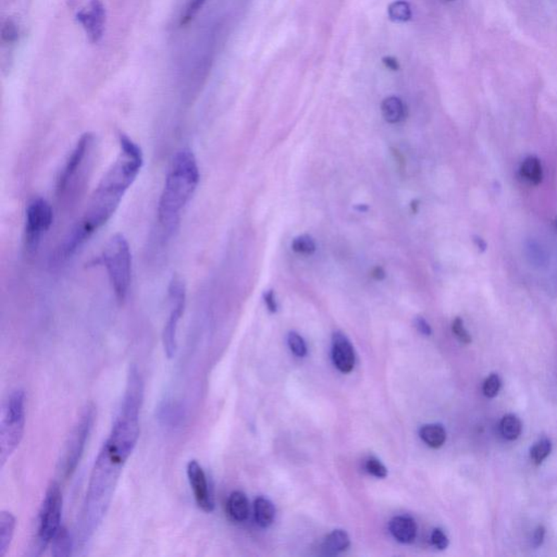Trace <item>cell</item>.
<instances>
[{
    "label": "cell",
    "instance_id": "obj_1",
    "mask_svg": "<svg viewBox=\"0 0 557 557\" xmlns=\"http://www.w3.org/2000/svg\"><path fill=\"white\" fill-rule=\"evenodd\" d=\"M143 393L141 373L137 367L132 366L127 375L123 404L92 471L87 500L80 520L82 543L91 538L103 520L113 500L120 475L139 440Z\"/></svg>",
    "mask_w": 557,
    "mask_h": 557
},
{
    "label": "cell",
    "instance_id": "obj_2",
    "mask_svg": "<svg viewBox=\"0 0 557 557\" xmlns=\"http://www.w3.org/2000/svg\"><path fill=\"white\" fill-rule=\"evenodd\" d=\"M119 145L117 159L92 195L83 218L58 249L56 261H65L75 255L91 235L115 215L125 194L139 175L143 167L141 147L125 134H120Z\"/></svg>",
    "mask_w": 557,
    "mask_h": 557
},
{
    "label": "cell",
    "instance_id": "obj_3",
    "mask_svg": "<svg viewBox=\"0 0 557 557\" xmlns=\"http://www.w3.org/2000/svg\"><path fill=\"white\" fill-rule=\"evenodd\" d=\"M199 182V170L195 156L189 149L175 154L165 179L158 205V220L163 229L173 231L183 209Z\"/></svg>",
    "mask_w": 557,
    "mask_h": 557
},
{
    "label": "cell",
    "instance_id": "obj_4",
    "mask_svg": "<svg viewBox=\"0 0 557 557\" xmlns=\"http://www.w3.org/2000/svg\"><path fill=\"white\" fill-rule=\"evenodd\" d=\"M25 426V393L21 389L12 391L4 403L0 423V463L6 464L17 450Z\"/></svg>",
    "mask_w": 557,
    "mask_h": 557
},
{
    "label": "cell",
    "instance_id": "obj_5",
    "mask_svg": "<svg viewBox=\"0 0 557 557\" xmlns=\"http://www.w3.org/2000/svg\"><path fill=\"white\" fill-rule=\"evenodd\" d=\"M107 270L115 297L125 301L131 284L132 255L129 243L123 234H115L108 242L101 257Z\"/></svg>",
    "mask_w": 557,
    "mask_h": 557
},
{
    "label": "cell",
    "instance_id": "obj_6",
    "mask_svg": "<svg viewBox=\"0 0 557 557\" xmlns=\"http://www.w3.org/2000/svg\"><path fill=\"white\" fill-rule=\"evenodd\" d=\"M95 137L91 133L83 134L77 142L73 151L69 155L65 165L60 171L57 181V194L60 199L68 197L75 194L83 183V177L87 173L92 158Z\"/></svg>",
    "mask_w": 557,
    "mask_h": 557
},
{
    "label": "cell",
    "instance_id": "obj_7",
    "mask_svg": "<svg viewBox=\"0 0 557 557\" xmlns=\"http://www.w3.org/2000/svg\"><path fill=\"white\" fill-rule=\"evenodd\" d=\"M94 420H95V407L93 405H87L70 432L63 447V454L58 463V469L63 478L71 477L77 465L80 464L87 439L93 428Z\"/></svg>",
    "mask_w": 557,
    "mask_h": 557
},
{
    "label": "cell",
    "instance_id": "obj_8",
    "mask_svg": "<svg viewBox=\"0 0 557 557\" xmlns=\"http://www.w3.org/2000/svg\"><path fill=\"white\" fill-rule=\"evenodd\" d=\"M63 493L56 481H51L46 490L39 516L37 540L41 549H45L51 542L59 530L63 513Z\"/></svg>",
    "mask_w": 557,
    "mask_h": 557
},
{
    "label": "cell",
    "instance_id": "obj_9",
    "mask_svg": "<svg viewBox=\"0 0 557 557\" xmlns=\"http://www.w3.org/2000/svg\"><path fill=\"white\" fill-rule=\"evenodd\" d=\"M54 221L51 204L42 197L32 199L27 205L24 225V243L30 253L39 249L42 239L51 229Z\"/></svg>",
    "mask_w": 557,
    "mask_h": 557
},
{
    "label": "cell",
    "instance_id": "obj_10",
    "mask_svg": "<svg viewBox=\"0 0 557 557\" xmlns=\"http://www.w3.org/2000/svg\"><path fill=\"white\" fill-rule=\"evenodd\" d=\"M185 287L181 281L175 279L169 287L170 313L163 328V341L168 358H173L177 351V325L182 318L185 308Z\"/></svg>",
    "mask_w": 557,
    "mask_h": 557
},
{
    "label": "cell",
    "instance_id": "obj_11",
    "mask_svg": "<svg viewBox=\"0 0 557 557\" xmlns=\"http://www.w3.org/2000/svg\"><path fill=\"white\" fill-rule=\"evenodd\" d=\"M187 471L195 502L204 512L213 513L215 510V501L203 467L197 461H191L187 464Z\"/></svg>",
    "mask_w": 557,
    "mask_h": 557
},
{
    "label": "cell",
    "instance_id": "obj_12",
    "mask_svg": "<svg viewBox=\"0 0 557 557\" xmlns=\"http://www.w3.org/2000/svg\"><path fill=\"white\" fill-rule=\"evenodd\" d=\"M77 20L92 43L101 41L106 22V10L101 0H91L85 9L77 12Z\"/></svg>",
    "mask_w": 557,
    "mask_h": 557
},
{
    "label": "cell",
    "instance_id": "obj_13",
    "mask_svg": "<svg viewBox=\"0 0 557 557\" xmlns=\"http://www.w3.org/2000/svg\"><path fill=\"white\" fill-rule=\"evenodd\" d=\"M333 364L337 370L349 373L354 369L355 353L352 344L343 333L335 332L332 337Z\"/></svg>",
    "mask_w": 557,
    "mask_h": 557
},
{
    "label": "cell",
    "instance_id": "obj_14",
    "mask_svg": "<svg viewBox=\"0 0 557 557\" xmlns=\"http://www.w3.org/2000/svg\"><path fill=\"white\" fill-rule=\"evenodd\" d=\"M389 529L393 538L403 544L414 542L417 537L416 522L411 517H394L389 525Z\"/></svg>",
    "mask_w": 557,
    "mask_h": 557
},
{
    "label": "cell",
    "instance_id": "obj_15",
    "mask_svg": "<svg viewBox=\"0 0 557 557\" xmlns=\"http://www.w3.org/2000/svg\"><path fill=\"white\" fill-rule=\"evenodd\" d=\"M227 513L233 522H245L249 514V500L246 495L241 491L231 493L227 499Z\"/></svg>",
    "mask_w": 557,
    "mask_h": 557
},
{
    "label": "cell",
    "instance_id": "obj_16",
    "mask_svg": "<svg viewBox=\"0 0 557 557\" xmlns=\"http://www.w3.org/2000/svg\"><path fill=\"white\" fill-rule=\"evenodd\" d=\"M15 518L10 512L0 514V557L5 556L15 536Z\"/></svg>",
    "mask_w": 557,
    "mask_h": 557
},
{
    "label": "cell",
    "instance_id": "obj_17",
    "mask_svg": "<svg viewBox=\"0 0 557 557\" xmlns=\"http://www.w3.org/2000/svg\"><path fill=\"white\" fill-rule=\"evenodd\" d=\"M383 118L389 123H399L405 118V106L396 96L387 97L381 105Z\"/></svg>",
    "mask_w": 557,
    "mask_h": 557
},
{
    "label": "cell",
    "instance_id": "obj_18",
    "mask_svg": "<svg viewBox=\"0 0 557 557\" xmlns=\"http://www.w3.org/2000/svg\"><path fill=\"white\" fill-rule=\"evenodd\" d=\"M349 537L344 530H334L323 541V551L325 555H337L349 549Z\"/></svg>",
    "mask_w": 557,
    "mask_h": 557
},
{
    "label": "cell",
    "instance_id": "obj_19",
    "mask_svg": "<svg viewBox=\"0 0 557 557\" xmlns=\"http://www.w3.org/2000/svg\"><path fill=\"white\" fill-rule=\"evenodd\" d=\"M254 513L255 519L258 526L261 528H268L271 526L275 519V510L273 503L268 499L258 498L254 503Z\"/></svg>",
    "mask_w": 557,
    "mask_h": 557
},
{
    "label": "cell",
    "instance_id": "obj_20",
    "mask_svg": "<svg viewBox=\"0 0 557 557\" xmlns=\"http://www.w3.org/2000/svg\"><path fill=\"white\" fill-rule=\"evenodd\" d=\"M419 435H420L421 440L431 449H439L446 441V431L443 428V426L437 425V423L423 426L420 429Z\"/></svg>",
    "mask_w": 557,
    "mask_h": 557
},
{
    "label": "cell",
    "instance_id": "obj_21",
    "mask_svg": "<svg viewBox=\"0 0 557 557\" xmlns=\"http://www.w3.org/2000/svg\"><path fill=\"white\" fill-rule=\"evenodd\" d=\"M520 175L529 184L538 185L543 177L542 165L534 156L527 157L520 167Z\"/></svg>",
    "mask_w": 557,
    "mask_h": 557
},
{
    "label": "cell",
    "instance_id": "obj_22",
    "mask_svg": "<svg viewBox=\"0 0 557 557\" xmlns=\"http://www.w3.org/2000/svg\"><path fill=\"white\" fill-rule=\"evenodd\" d=\"M72 553V539L65 527H60L51 540V554L55 557H68Z\"/></svg>",
    "mask_w": 557,
    "mask_h": 557
},
{
    "label": "cell",
    "instance_id": "obj_23",
    "mask_svg": "<svg viewBox=\"0 0 557 557\" xmlns=\"http://www.w3.org/2000/svg\"><path fill=\"white\" fill-rule=\"evenodd\" d=\"M522 421L516 415L508 414L501 420L500 430L506 440L514 441L519 438L522 433Z\"/></svg>",
    "mask_w": 557,
    "mask_h": 557
},
{
    "label": "cell",
    "instance_id": "obj_24",
    "mask_svg": "<svg viewBox=\"0 0 557 557\" xmlns=\"http://www.w3.org/2000/svg\"><path fill=\"white\" fill-rule=\"evenodd\" d=\"M551 451H552V442L550 439L543 437L531 447V459L534 461V464L540 465L550 455Z\"/></svg>",
    "mask_w": 557,
    "mask_h": 557
},
{
    "label": "cell",
    "instance_id": "obj_25",
    "mask_svg": "<svg viewBox=\"0 0 557 557\" xmlns=\"http://www.w3.org/2000/svg\"><path fill=\"white\" fill-rule=\"evenodd\" d=\"M387 12H389V17L393 21L405 22L408 21L411 18V7H409L408 3L404 0H397V1L391 4Z\"/></svg>",
    "mask_w": 557,
    "mask_h": 557
},
{
    "label": "cell",
    "instance_id": "obj_26",
    "mask_svg": "<svg viewBox=\"0 0 557 557\" xmlns=\"http://www.w3.org/2000/svg\"><path fill=\"white\" fill-rule=\"evenodd\" d=\"M292 249L296 253L311 255L316 251V243L309 235H301L293 241Z\"/></svg>",
    "mask_w": 557,
    "mask_h": 557
},
{
    "label": "cell",
    "instance_id": "obj_27",
    "mask_svg": "<svg viewBox=\"0 0 557 557\" xmlns=\"http://www.w3.org/2000/svg\"><path fill=\"white\" fill-rule=\"evenodd\" d=\"M501 385H502V381H501L500 375L498 373H492L483 383V394L486 395L488 399H493L500 392Z\"/></svg>",
    "mask_w": 557,
    "mask_h": 557
},
{
    "label": "cell",
    "instance_id": "obj_28",
    "mask_svg": "<svg viewBox=\"0 0 557 557\" xmlns=\"http://www.w3.org/2000/svg\"><path fill=\"white\" fill-rule=\"evenodd\" d=\"M287 343H289V349L292 351L293 354L296 355L297 357L306 356V343L301 335L297 334L296 332H289V337H287Z\"/></svg>",
    "mask_w": 557,
    "mask_h": 557
},
{
    "label": "cell",
    "instance_id": "obj_29",
    "mask_svg": "<svg viewBox=\"0 0 557 557\" xmlns=\"http://www.w3.org/2000/svg\"><path fill=\"white\" fill-rule=\"evenodd\" d=\"M365 468H366L368 474L375 477V478L382 479L387 476V470L384 465H383L379 459L375 458V457H370V458L367 461Z\"/></svg>",
    "mask_w": 557,
    "mask_h": 557
},
{
    "label": "cell",
    "instance_id": "obj_30",
    "mask_svg": "<svg viewBox=\"0 0 557 557\" xmlns=\"http://www.w3.org/2000/svg\"><path fill=\"white\" fill-rule=\"evenodd\" d=\"M452 331L455 337L458 339L459 342L464 343V344H469L471 342L470 334L465 329L464 321H463L462 318L457 317V318L454 319L452 323Z\"/></svg>",
    "mask_w": 557,
    "mask_h": 557
},
{
    "label": "cell",
    "instance_id": "obj_31",
    "mask_svg": "<svg viewBox=\"0 0 557 557\" xmlns=\"http://www.w3.org/2000/svg\"><path fill=\"white\" fill-rule=\"evenodd\" d=\"M431 543L438 550H445L449 546V538L444 534V531L435 528L433 529L432 534H431Z\"/></svg>",
    "mask_w": 557,
    "mask_h": 557
},
{
    "label": "cell",
    "instance_id": "obj_32",
    "mask_svg": "<svg viewBox=\"0 0 557 557\" xmlns=\"http://www.w3.org/2000/svg\"><path fill=\"white\" fill-rule=\"evenodd\" d=\"M3 39L4 41L8 42V43H12V42H15L18 39V30L13 22H6L3 29Z\"/></svg>",
    "mask_w": 557,
    "mask_h": 557
},
{
    "label": "cell",
    "instance_id": "obj_33",
    "mask_svg": "<svg viewBox=\"0 0 557 557\" xmlns=\"http://www.w3.org/2000/svg\"><path fill=\"white\" fill-rule=\"evenodd\" d=\"M415 325H416V328L418 329L421 334L429 337V335H431V333H432V329H431L430 325L427 323L426 319L423 318V317H417V318L415 319Z\"/></svg>",
    "mask_w": 557,
    "mask_h": 557
},
{
    "label": "cell",
    "instance_id": "obj_34",
    "mask_svg": "<svg viewBox=\"0 0 557 557\" xmlns=\"http://www.w3.org/2000/svg\"><path fill=\"white\" fill-rule=\"evenodd\" d=\"M263 299H265V304L267 308H268V311L273 313H277V301H275V293H273V291H268V292L265 293Z\"/></svg>",
    "mask_w": 557,
    "mask_h": 557
},
{
    "label": "cell",
    "instance_id": "obj_35",
    "mask_svg": "<svg viewBox=\"0 0 557 557\" xmlns=\"http://www.w3.org/2000/svg\"><path fill=\"white\" fill-rule=\"evenodd\" d=\"M544 536H546V529L543 526H539L534 531V538H532V544L534 548H539L542 544Z\"/></svg>",
    "mask_w": 557,
    "mask_h": 557
},
{
    "label": "cell",
    "instance_id": "obj_36",
    "mask_svg": "<svg viewBox=\"0 0 557 557\" xmlns=\"http://www.w3.org/2000/svg\"><path fill=\"white\" fill-rule=\"evenodd\" d=\"M383 63H384L389 69L393 70V71L399 70V63H397V60L394 59L393 57L383 58Z\"/></svg>",
    "mask_w": 557,
    "mask_h": 557
},
{
    "label": "cell",
    "instance_id": "obj_37",
    "mask_svg": "<svg viewBox=\"0 0 557 557\" xmlns=\"http://www.w3.org/2000/svg\"><path fill=\"white\" fill-rule=\"evenodd\" d=\"M371 275L373 277H375V280H383L385 277V273L381 267H375L373 271H371Z\"/></svg>",
    "mask_w": 557,
    "mask_h": 557
},
{
    "label": "cell",
    "instance_id": "obj_38",
    "mask_svg": "<svg viewBox=\"0 0 557 557\" xmlns=\"http://www.w3.org/2000/svg\"><path fill=\"white\" fill-rule=\"evenodd\" d=\"M475 242H476V244L478 245L479 249H482V251H484V249H486L487 247L486 243H484V241H483V239H481L480 237H476Z\"/></svg>",
    "mask_w": 557,
    "mask_h": 557
},
{
    "label": "cell",
    "instance_id": "obj_39",
    "mask_svg": "<svg viewBox=\"0 0 557 557\" xmlns=\"http://www.w3.org/2000/svg\"><path fill=\"white\" fill-rule=\"evenodd\" d=\"M449 1H451V0H449Z\"/></svg>",
    "mask_w": 557,
    "mask_h": 557
}]
</instances>
